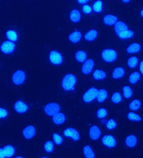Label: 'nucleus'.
Instances as JSON below:
<instances>
[{"mask_svg":"<svg viewBox=\"0 0 143 158\" xmlns=\"http://www.w3.org/2000/svg\"><path fill=\"white\" fill-rule=\"evenodd\" d=\"M77 83L76 77L72 73L65 75L61 81V87L66 92L73 91L74 90Z\"/></svg>","mask_w":143,"mask_h":158,"instance_id":"1","label":"nucleus"},{"mask_svg":"<svg viewBox=\"0 0 143 158\" xmlns=\"http://www.w3.org/2000/svg\"><path fill=\"white\" fill-rule=\"evenodd\" d=\"M61 110L60 105L56 102H50L47 103L44 107L45 114L49 117H53L60 112Z\"/></svg>","mask_w":143,"mask_h":158,"instance_id":"2","label":"nucleus"},{"mask_svg":"<svg viewBox=\"0 0 143 158\" xmlns=\"http://www.w3.org/2000/svg\"><path fill=\"white\" fill-rule=\"evenodd\" d=\"M99 89L94 87L87 89L82 95V101L85 103L89 104L96 100Z\"/></svg>","mask_w":143,"mask_h":158,"instance_id":"3","label":"nucleus"},{"mask_svg":"<svg viewBox=\"0 0 143 158\" xmlns=\"http://www.w3.org/2000/svg\"><path fill=\"white\" fill-rule=\"evenodd\" d=\"M16 49V43L7 40L3 41L0 45V50L2 53L6 55L14 53Z\"/></svg>","mask_w":143,"mask_h":158,"instance_id":"4","label":"nucleus"},{"mask_svg":"<svg viewBox=\"0 0 143 158\" xmlns=\"http://www.w3.org/2000/svg\"><path fill=\"white\" fill-rule=\"evenodd\" d=\"M63 135L65 137L70 139L75 142L80 140L81 136L78 131L73 127H67L64 130Z\"/></svg>","mask_w":143,"mask_h":158,"instance_id":"5","label":"nucleus"},{"mask_svg":"<svg viewBox=\"0 0 143 158\" xmlns=\"http://www.w3.org/2000/svg\"><path fill=\"white\" fill-rule=\"evenodd\" d=\"M101 142L103 145L110 149L115 148L117 145L116 138L110 134L104 135L101 138Z\"/></svg>","mask_w":143,"mask_h":158,"instance_id":"6","label":"nucleus"},{"mask_svg":"<svg viewBox=\"0 0 143 158\" xmlns=\"http://www.w3.org/2000/svg\"><path fill=\"white\" fill-rule=\"evenodd\" d=\"M101 56L102 59L105 62L112 63L116 60L117 53L114 49H106L102 52Z\"/></svg>","mask_w":143,"mask_h":158,"instance_id":"7","label":"nucleus"},{"mask_svg":"<svg viewBox=\"0 0 143 158\" xmlns=\"http://www.w3.org/2000/svg\"><path fill=\"white\" fill-rule=\"evenodd\" d=\"M27 75L25 72L22 69H18L13 74L12 81L16 85H21L25 82Z\"/></svg>","mask_w":143,"mask_h":158,"instance_id":"8","label":"nucleus"},{"mask_svg":"<svg viewBox=\"0 0 143 158\" xmlns=\"http://www.w3.org/2000/svg\"><path fill=\"white\" fill-rule=\"evenodd\" d=\"M49 60L52 64L55 66L60 65L63 62L62 54L57 50H52L49 52Z\"/></svg>","mask_w":143,"mask_h":158,"instance_id":"9","label":"nucleus"},{"mask_svg":"<svg viewBox=\"0 0 143 158\" xmlns=\"http://www.w3.org/2000/svg\"><path fill=\"white\" fill-rule=\"evenodd\" d=\"M88 134L91 140L93 141H97L101 137L102 131L99 127L96 125H94L90 128Z\"/></svg>","mask_w":143,"mask_h":158,"instance_id":"10","label":"nucleus"},{"mask_svg":"<svg viewBox=\"0 0 143 158\" xmlns=\"http://www.w3.org/2000/svg\"><path fill=\"white\" fill-rule=\"evenodd\" d=\"M95 66V62L91 59H87L81 68V71L85 75L90 74L93 72Z\"/></svg>","mask_w":143,"mask_h":158,"instance_id":"11","label":"nucleus"},{"mask_svg":"<svg viewBox=\"0 0 143 158\" xmlns=\"http://www.w3.org/2000/svg\"><path fill=\"white\" fill-rule=\"evenodd\" d=\"M36 128L32 125H29L24 128L23 131V135L26 139H32L36 135Z\"/></svg>","mask_w":143,"mask_h":158,"instance_id":"12","label":"nucleus"},{"mask_svg":"<svg viewBox=\"0 0 143 158\" xmlns=\"http://www.w3.org/2000/svg\"><path fill=\"white\" fill-rule=\"evenodd\" d=\"M138 138L134 134H129L125 138V144L127 148H133L137 145Z\"/></svg>","mask_w":143,"mask_h":158,"instance_id":"13","label":"nucleus"},{"mask_svg":"<svg viewBox=\"0 0 143 158\" xmlns=\"http://www.w3.org/2000/svg\"><path fill=\"white\" fill-rule=\"evenodd\" d=\"M67 117L63 113L59 112L52 117V121L54 125L61 126L66 122Z\"/></svg>","mask_w":143,"mask_h":158,"instance_id":"14","label":"nucleus"},{"mask_svg":"<svg viewBox=\"0 0 143 158\" xmlns=\"http://www.w3.org/2000/svg\"><path fill=\"white\" fill-rule=\"evenodd\" d=\"M15 110L19 114H24L28 111L29 106L28 105L22 101H18L15 105Z\"/></svg>","mask_w":143,"mask_h":158,"instance_id":"15","label":"nucleus"},{"mask_svg":"<svg viewBox=\"0 0 143 158\" xmlns=\"http://www.w3.org/2000/svg\"><path fill=\"white\" fill-rule=\"evenodd\" d=\"M6 37L7 40L16 43L19 40V34L16 30L13 29H9L6 32Z\"/></svg>","mask_w":143,"mask_h":158,"instance_id":"16","label":"nucleus"},{"mask_svg":"<svg viewBox=\"0 0 143 158\" xmlns=\"http://www.w3.org/2000/svg\"><path fill=\"white\" fill-rule=\"evenodd\" d=\"M128 30V28L127 25L122 21H118L114 25L115 31L117 36Z\"/></svg>","mask_w":143,"mask_h":158,"instance_id":"17","label":"nucleus"},{"mask_svg":"<svg viewBox=\"0 0 143 158\" xmlns=\"http://www.w3.org/2000/svg\"><path fill=\"white\" fill-rule=\"evenodd\" d=\"M108 97L107 90L103 88L99 89L96 100L99 103H103L107 100Z\"/></svg>","mask_w":143,"mask_h":158,"instance_id":"18","label":"nucleus"},{"mask_svg":"<svg viewBox=\"0 0 143 158\" xmlns=\"http://www.w3.org/2000/svg\"><path fill=\"white\" fill-rule=\"evenodd\" d=\"M82 35L79 31H74L70 34L68 36L69 41L73 44H77L81 41Z\"/></svg>","mask_w":143,"mask_h":158,"instance_id":"19","label":"nucleus"},{"mask_svg":"<svg viewBox=\"0 0 143 158\" xmlns=\"http://www.w3.org/2000/svg\"><path fill=\"white\" fill-rule=\"evenodd\" d=\"M98 36V32L96 29H92L88 31L85 34V40L87 42H93L96 40Z\"/></svg>","mask_w":143,"mask_h":158,"instance_id":"20","label":"nucleus"},{"mask_svg":"<svg viewBox=\"0 0 143 158\" xmlns=\"http://www.w3.org/2000/svg\"><path fill=\"white\" fill-rule=\"evenodd\" d=\"M81 13L78 9H73L69 14V19L73 23H78L81 20Z\"/></svg>","mask_w":143,"mask_h":158,"instance_id":"21","label":"nucleus"},{"mask_svg":"<svg viewBox=\"0 0 143 158\" xmlns=\"http://www.w3.org/2000/svg\"><path fill=\"white\" fill-rule=\"evenodd\" d=\"M103 21L106 25L111 26L114 25L118 22V18L115 15H107L103 17Z\"/></svg>","mask_w":143,"mask_h":158,"instance_id":"22","label":"nucleus"},{"mask_svg":"<svg viewBox=\"0 0 143 158\" xmlns=\"http://www.w3.org/2000/svg\"><path fill=\"white\" fill-rule=\"evenodd\" d=\"M83 154L86 158H95L96 154L93 148L89 145H86L83 148Z\"/></svg>","mask_w":143,"mask_h":158,"instance_id":"23","label":"nucleus"},{"mask_svg":"<svg viewBox=\"0 0 143 158\" xmlns=\"http://www.w3.org/2000/svg\"><path fill=\"white\" fill-rule=\"evenodd\" d=\"M93 79L97 81H101L104 80L107 77V74L104 71L100 69H96L93 73Z\"/></svg>","mask_w":143,"mask_h":158,"instance_id":"24","label":"nucleus"},{"mask_svg":"<svg viewBox=\"0 0 143 158\" xmlns=\"http://www.w3.org/2000/svg\"><path fill=\"white\" fill-rule=\"evenodd\" d=\"M125 72L124 69L122 67H117L115 68L112 74V77L115 80L122 78L124 76Z\"/></svg>","mask_w":143,"mask_h":158,"instance_id":"25","label":"nucleus"},{"mask_svg":"<svg viewBox=\"0 0 143 158\" xmlns=\"http://www.w3.org/2000/svg\"><path fill=\"white\" fill-rule=\"evenodd\" d=\"M141 101L137 99H135L132 100L129 104V109L130 110L132 111H137L141 108Z\"/></svg>","mask_w":143,"mask_h":158,"instance_id":"26","label":"nucleus"},{"mask_svg":"<svg viewBox=\"0 0 143 158\" xmlns=\"http://www.w3.org/2000/svg\"><path fill=\"white\" fill-rule=\"evenodd\" d=\"M126 117L129 121L132 122H139L142 120L141 117L135 112H129L128 113Z\"/></svg>","mask_w":143,"mask_h":158,"instance_id":"27","label":"nucleus"},{"mask_svg":"<svg viewBox=\"0 0 143 158\" xmlns=\"http://www.w3.org/2000/svg\"><path fill=\"white\" fill-rule=\"evenodd\" d=\"M75 58L77 62L84 63L87 60V54L84 51H78L75 53Z\"/></svg>","mask_w":143,"mask_h":158,"instance_id":"28","label":"nucleus"},{"mask_svg":"<svg viewBox=\"0 0 143 158\" xmlns=\"http://www.w3.org/2000/svg\"><path fill=\"white\" fill-rule=\"evenodd\" d=\"M6 158L12 157L15 154V149L13 146L11 145H7L5 146L3 148Z\"/></svg>","mask_w":143,"mask_h":158,"instance_id":"29","label":"nucleus"},{"mask_svg":"<svg viewBox=\"0 0 143 158\" xmlns=\"http://www.w3.org/2000/svg\"><path fill=\"white\" fill-rule=\"evenodd\" d=\"M141 47L139 44L134 43L130 45L128 47L126 51L129 54H135L140 51Z\"/></svg>","mask_w":143,"mask_h":158,"instance_id":"30","label":"nucleus"},{"mask_svg":"<svg viewBox=\"0 0 143 158\" xmlns=\"http://www.w3.org/2000/svg\"><path fill=\"white\" fill-rule=\"evenodd\" d=\"M123 96L126 99H130L133 95V91L129 86H124L123 88Z\"/></svg>","mask_w":143,"mask_h":158,"instance_id":"31","label":"nucleus"},{"mask_svg":"<svg viewBox=\"0 0 143 158\" xmlns=\"http://www.w3.org/2000/svg\"><path fill=\"white\" fill-rule=\"evenodd\" d=\"M111 101L115 104H119L123 101V96L119 92H116L112 94L111 98Z\"/></svg>","mask_w":143,"mask_h":158,"instance_id":"32","label":"nucleus"},{"mask_svg":"<svg viewBox=\"0 0 143 158\" xmlns=\"http://www.w3.org/2000/svg\"><path fill=\"white\" fill-rule=\"evenodd\" d=\"M54 143L51 140H48L44 144V149L47 153H53L54 150Z\"/></svg>","mask_w":143,"mask_h":158,"instance_id":"33","label":"nucleus"},{"mask_svg":"<svg viewBox=\"0 0 143 158\" xmlns=\"http://www.w3.org/2000/svg\"><path fill=\"white\" fill-rule=\"evenodd\" d=\"M141 75L139 72H135L131 74L128 77V81L131 84L134 85L137 83L140 80Z\"/></svg>","mask_w":143,"mask_h":158,"instance_id":"34","label":"nucleus"},{"mask_svg":"<svg viewBox=\"0 0 143 158\" xmlns=\"http://www.w3.org/2000/svg\"><path fill=\"white\" fill-rule=\"evenodd\" d=\"M53 141L54 144L57 146L61 145L64 142L63 137L58 133H54L52 135Z\"/></svg>","mask_w":143,"mask_h":158,"instance_id":"35","label":"nucleus"},{"mask_svg":"<svg viewBox=\"0 0 143 158\" xmlns=\"http://www.w3.org/2000/svg\"><path fill=\"white\" fill-rule=\"evenodd\" d=\"M105 126H106V129L108 130L113 131L116 129L117 127L118 123L114 119L110 118L107 120Z\"/></svg>","mask_w":143,"mask_h":158,"instance_id":"36","label":"nucleus"},{"mask_svg":"<svg viewBox=\"0 0 143 158\" xmlns=\"http://www.w3.org/2000/svg\"><path fill=\"white\" fill-rule=\"evenodd\" d=\"M92 9L95 12L99 14L102 11L103 9V3L100 0H98L94 2L92 6Z\"/></svg>","mask_w":143,"mask_h":158,"instance_id":"37","label":"nucleus"},{"mask_svg":"<svg viewBox=\"0 0 143 158\" xmlns=\"http://www.w3.org/2000/svg\"><path fill=\"white\" fill-rule=\"evenodd\" d=\"M108 115V111L105 108H100L96 112V116L99 119H105Z\"/></svg>","mask_w":143,"mask_h":158,"instance_id":"38","label":"nucleus"},{"mask_svg":"<svg viewBox=\"0 0 143 158\" xmlns=\"http://www.w3.org/2000/svg\"><path fill=\"white\" fill-rule=\"evenodd\" d=\"M134 35V32L131 30H128L118 35V37L121 40H128L132 38Z\"/></svg>","mask_w":143,"mask_h":158,"instance_id":"39","label":"nucleus"},{"mask_svg":"<svg viewBox=\"0 0 143 158\" xmlns=\"http://www.w3.org/2000/svg\"><path fill=\"white\" fill-rule=\"evenodd\" d=\"M139 60L136 56H133L130 57L128 60L127 64L128 67L131 68H135L138 65Z\"/></svg>","mask_w":143,"mask_h":158,"instance_id":"40","label":"nucleus"},{"mask_svg":"<svg viewBox=\"0 0 143 158\" xmlns=\"http://www.w3.org/2000/svg\"><path fill=\"white\" fill-rule=\"evenodd\" d=\"M82 12L86 15H90L93 11V9L88 4L84 5L82 8Z\"/></svg>","mask_w":143,"mask_h":158,"instance_id":"41","label":"nucleus"},{"mask_svg":"<svg viewBox=\"0 0 143 158\" xmlns=\"http://www.w3.org/2000/svg\"><path fill=\"white\" fill-rule=\"evenodd\" d=\"M8 115V112L4 108H0V119L5 118Z\"/></svg>","mask_w":143,"mask_h":158,"instance_id":"42","label":"nucleus"},{"mask_svg":"<svg viewBox=\"0 0 143 158\" xmlns=\"http://www.w3.org/2000/svg\"><path fill=\"white\" fill-rule=\"evenodd\" d=\"M89 2V1H88V0H87V1H86V0H84V1L79 0V1H78V3L80 5H82L83 6L84 5L87 4Z\"/></svg>","mask_w":143,"mask_h":158,"instance_id":"43","label":"nucleus"},{"mask_svg":"<svg viewBox=\"0 0 143 158\" xmlns=\"http://www.w3.org/2000/svg\"><path fill=\"white\" fill-rule=\"evenodd\" d=\"M4 151L3 148H0V158H5Z\"/></svg>","mask_w":143,"mask_h":158,"instance_id":"44","label":"nucleus"},{"mask_svg":"<svg viewBox=\"0 0 143 158\" xmlns=\"http://www.w3.org/2000/svg\"><path fill=\"white\" fill-rule=\"evenodd\" d=\"M139 70L141 73L143 75V60L141 62L139 65Z\"/></svg>","mask_w":143,"mask_h":158,"instance_id":"45","label":"nucleus"},{"mask_svg":"<svg viewBox=\"0 0 143 158\" xmlns=\"http://www.w3.org/2000/svg\"><path fill=\"white\" fill-rule=\"evenodd\" d=\"M107 120L106 119H103L100 120V123L102 124L103 125H106Z\"/></svg>","mask_w":143,"mask_h":158,"instance_id":"46","label":"nucleus"},{"mask_svg":"<svg viewBox=\"0 0 143 158\" xmlns=\"http://www.w3.org/2000/svg\"><path fill=\"white\" fill-rule=\"evenodd\" d=\"M140 15L141 17L143 18V9L141 10V11Z\"/></svg>","mask_w":143,"mask_h":158,"instance_id":"47","label":"nucleus"},{"mask_svg":"<svg viewBox=\"0 0 143 158\" xmlns=\"http://www.w3.org/2000/svg\"><path fill=\"white\" fill-rule=\"evenodd\" d=\"M130 2V1H123L124 3H128Z\"/></svg>","mask_w":143,"mask_h":158,"instance_id":"48","label":"nucleus"},{"mask_svg":"<svg viewBox=\"0 0 143 158\" xmlns=\"http://www.w3.org/2000/svg\"><path fill=\"white\" fill-rule=\"evenodd\" d=\"M15 158H24L23 157H22V156H17V157H16Z\"/></svg>","mask_w":143,"mask_h":158,"instance_id":"49","label":"nucleus"},{"mask_svg":"<svg viewBox=\"0 0 143 158\" xmlns=\"http://www.w3.org/2000/svg\"><path fill=\"white\" fill-rule=\"evenodd\" d=\"M40 158H49L47 157H46V156H43V157H41Z\"/></svg>","mask_w":143,"mask_h":158,"instance_id":"50","label":"nucleus"}]
</instances>
